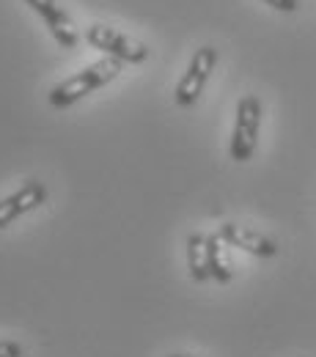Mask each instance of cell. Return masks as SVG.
Returning a JSON list of instances; mask_svg holds the SVG:
<instances>
[{"label":"cell","instance_id":"cell-1","mask_svg":"<svg viewBox=\"0 0 316 357\" xmlns=\"http://www.w3.org/2000/svg\"><path fill=\"white\" fill-rule=\"evenodd\" d=\"M119 72H121V61H116V58H102V61L86 66L83 72H77V75L66 77L63 83H58L55 89L50 91L47 99H50V105L58 107V110L72 107V105L80 102L83 96H89V93H93V91L102 89V86H107V83H113V80L119 77Z\"/></svg>","mask_w":316,"mask_h":357},{"label":"cell","instance_id":"cell-2","mask_svg":"<svg viewBox=\"0 0 316 357\" xmlns=\"http://www.w3.org/2000/svg\"><path fill=\"white\" fill-rule=\"evenodd\" d=\"M259 130H262V99L248 93L236 105V121L231 132V160L248 162L259 146Z\"/></svg>","mask_w":316,"mask_h":357},{"label":"cell","instance_id":"cell-3","mask_svg":"<svg viewBox=\"0 0 316 357\" xmlns=\"http://www.w3.org/2000/svg\"><path fill=\"white\" fill-rule=\"evenodd\" d=\"M215 66H218V50L215 47L195 50V55L190 58L187 72L181 75L179 86H176V93H174V99H176L179 107H193L201 99V93L206 89V80H209V75H212Z\"/></svg>","mask_w":316,"mask_h":357},{"label":"cell","instance_id":"cell-4","mask_svg":"<svg viewBox=\"0 0 316 357\" xmlns=\"http://www.w3.org/2000/svg\"><path fill=\"white\" fill-rule=\"evenodd\" d=\"M86 39L91 47L102 50L107 58H116L121 63H143L149 58V47L143 42H137L127 33H119L107 25H91L86 31Z\"/></svg>","mask_w":316,"mask_h":357},{"label":"cell","instance_id":"cell-5","mask_svg":"<svg viewBox=\"0 0 316 357\" xmlns=\"http://www.w3.org/2000/svg\"><path fill=\"white\" fill-rule=\"evenodd\" d=\"M45 201H47L45 181H36V178L25 181L17 192H11L8 198L0 201V228L11 225L17 218H22V215H28L33 209H39Z\"/></svg>","mask_w":316,"mask_h":357},{"label":"cell","instance_id":"cell-6","mask_svg":"<svg viewBox=\"0 0 316 357\" xmlns=\"http://www.w3.org/2000/svg\"><path fill=\"white\" fill-rule=\"evenodd\" d=\"M218 234L223 236V242H226L228 248H239V250H245V253H250V256H256V259H272V256L278 253L275 239L264 236L262 231L248 228V225L223 223L218 228Z\"/></svg>","mask_w":316,"mask_h":357},{"label":"cell","instance_id":"cell-7","mask_svg":"<svg viewBox=\"0 0 316 357\" xmlns=\"http://www.w3.org/2000/svg\"><path fill=\"white\" fill-rule=\"evenodd\" d=\"M25 3L45 20L50 33L55 36V42L61 47L72 50V47L80 42V33H77L72 17L63 11V6H58V0H25Z\"/></svg>","mask_w":316,"mask_h":357},{"label":"cell","instance_id":"cell-8","mask_svg":"<svg viewBox=\"0 0 316 357\" xmlns=\"http://www.w3.org/2000/svg\"><path fill=\"white\" fill-rule=\"evenodd\" d=\"M187 267L195 283L209 280V256H206V234H190L187 236Z\"/></svg>","mask_w":316,"mask_h":357},{"label":"cell","instance_id":"cell-9","mask_svg":"<svg viewBox=\"0 0 316 357\" xmlns=\"http://www.w3.org/2000/svg\"><path fill=\"white\" fill-rule=\"evenodd\" d=\"M226 242L220 234H209L206 236V256H209V275L218 280V283H228L234 278V269H231V261H228L226 253Z\"/></svg>","mask_w":316,"mask_h":357},{"label":"cell","instance_id":"cell-10","mask_svg":"<svg viewBox=\"0 0 316 357\" xmlns=\"http://www.w3.org/2000/svg\"><path fill=\"white\" fill-rule=\"evenodd\" d=\"M0 357H25V349L17 341H0Z\"/></svg>","mask_w":316,"mask_h":357},{"label":"cell","instance_id":"cell-11","mask_svg":"<svg viewBox=\"0 0 316 357\" xmlns=\"http://www.w3.org/2000/svg\"><path fill=\"white\" fill-rule=\"evenodd\" d=\"M267 6H272V8H278V11H297V0H264Z\"/></svg>","mask_w":316,"mask_h":357},{"label":"cell","instance_id":"cell-12","mask_svg":"<svg viewBox=\"0 0 316 357\" xmlns=\"http://www.w3.org/2000/svg\"><path fill=\"white\" fill-rule=\"evenodd\" d=\"M168 357H190V355H168Z\"/></svg>","mask_w":316,"mask_h":357}]
</instances>
